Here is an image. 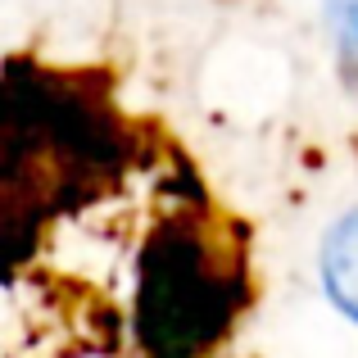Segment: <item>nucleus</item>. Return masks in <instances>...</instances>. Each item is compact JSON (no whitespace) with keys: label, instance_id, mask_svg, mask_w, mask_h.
Instances as JSON below:
<instances>
[{"label":"nucleus","instance_id":"2","mask_svg":"<svg viewBox=\"0 0 358 358\" xmlns=\"http://www.w3.org/2000/svg\"><path fill=\"white\" fill-rule=\"evenodd\" d=\"M322 18L327 32H331L345 87L358 91V0H322Z\"/></svg>","mask_w":358,"mask_h":358},{"label":"nucleus","instance_id":"1","mask_svg":"<svg viewBox=\"0 0 358 358\" xmlns=\"http://www.w3.org/2000/svg\"><path fill=\"white\" fill-rule=\"evenodd\" d=\"M322 286L331 304L358 322V209H350L322 241Z\"/></svg>","mask_w":358,"mask_h":358}]
</instances>
